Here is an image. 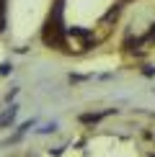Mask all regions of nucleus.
<instances>
[{
    "instance_id": "f257e3e1",
    "label": "nucleus",
    "mask_w": 155,
    "mask_h": 157,
    "mask_svg": "<svg viewBox=\"0 0 155 157\" xmlns=\"http://www.w3.org/2000/svg\"><path fill=\"white\" fill-rule=\"evenodd\" d=\"M62 36H65V31H62V13H60V3H57L54 13L47 18V26H44V31H42V39H44V44H49V47H60Z\"/></svg>"
},
{
    "instance_id": "f03ea898",
    "label": "nucleus",
    "mask_w": 155,
    "mask_h": 157,
    "mask_svg": "<svg viewBox=\"0 0 155 157\" xmlns=\"http://www.w3.org/2000/svg\"><path fill=\"white\" fill-rule=\"evenodd\" d=\"M13 119H16V108H8L3 116H0V126H5V124H8V121H13Z\"/></svg>"
},
{
    "instance_id": "20e7f679",
    "label": "nucleus",
    "mask_w": 155,
    "mask_h": 157,
    "mask_svg": "<svg viewBox=\"0 0 155 157\" xmlns=\"http://www.w3.org/2000/svg\"><path fill=\"white\" fill-rule=\"evenodd\" d=\"M0 31H3V16H0Z\"/></svg>"
},
{
    "instance_id": "7ed1b4c3",
    "label": "nucleus",
    "mask_w": 155,
    "mask_h": 157,
    "mask_svg": "<svg viewBox=\"0 0 155 157\" xmlns=\"http://www.w3.org/2000/svg\"><path fill=\"white\" fill-rule=\"evenodd\" d=\"M145 39H147V41H155V23H153V29L147 31V36H145Z\"/></svg>"
}]
</instances>
